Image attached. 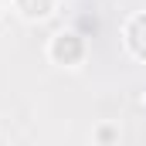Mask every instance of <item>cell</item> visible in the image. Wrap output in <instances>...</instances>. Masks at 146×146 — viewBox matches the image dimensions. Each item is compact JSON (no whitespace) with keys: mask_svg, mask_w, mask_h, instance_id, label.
I'll return each instance as SVG.
<instances>
[{"mask_svg":"<svg viewBox=\"0 0 146 146\" xmlns=\"http://www.w3.org/2000/svg\"><path fill=\"white\" fill-rule=\"evenodd\" d=\"M48 61L61 65V68H75L85 61V37L78 31H58L48 41Z\"/></svg>","mask_w":146,"mask_h":146,"instance_id":"6da1fadb","label":"cell"},{"mask_svg":"<svg viewBox=\"0 0 146 146\" xmlns=\"http://www.w3.org/2000/svg\"><path fill=\"white\" fill-rule=\"evenodd\" d=\"M10 3H14V10H17L24 21H31V24L48 21V17L58 10V0H10Z\"/></svg>","mask_w":146,"mask_h":146,"instance_id":"7a4b0ae2","label":"cell"},{"mask_svg":"<svg viewBox=\"0 0 146 146\" xmlns=\"http://www.w3.org/2000/svg\"><path fill=\"white\" fill-rule=\"evenodd\" d=\"M92 139H95V143H119V126H112V122H102V126L92 133Z\"/></svg>","mask_w":146,"mask_h":146,"instance_id":"3957f363","label":"cell"},{"mask_svg":"<svg viewBox=\"0 0 146 146\" xmlns=\"http://www.w3.org/2000/svg\"><path fill=\"white\" fill-rule=\"evenodd\" d=\"M0 14H3V0H0Z\"/></svg>","mask_w":146,"mask_h":146,"instance_id":"277c9868","label":"cell"}]
</instances>
